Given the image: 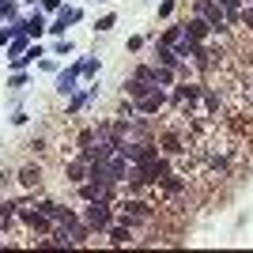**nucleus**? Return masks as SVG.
Returning a JSON list of instances; mask_svg holds the SVG:
<instances>
[{
    "mask_svg": "<svg viewBox=\"0 0 253 253\" xmlns=\"http://www.w3.org/2000/svg\"><path fill=\"white\" fill-rule=\"evenodd\" d=\"M76 189H80V201H110V204H114V197H117V193H114V181L95 178V174H91L87 181H80Z\"/></svg>",
    "mask_w": 253,
    "mask_h": 253,
    "instance_id": "obj_5",
    "label": "nucleus"
},
{
    "mask_svg": "<svg viewBox=\"0 0 253 253\" xmlns=\"http://www.w3.org/2000/svg\"><path fill=\"white\" fill-rule=\"evenodd\" d=\"M38 8H42V11H57V8H61V0H38Z\"/></svg>",
    "mask_w": 253,
    "mask_h": 253,
    "instance_id": "obj_30",
    "label": "nucleus"
},
{
    "mask_svg": "<svg viewBox=\"0 0 253 253\" xmlns=\"http://www.w3.org/2000/svg\"><path fill=\"white\" fill-rule=\"evenodd\" d=\"M132 106H136V117H151V114H159V110L167 106V91H163V87H155V91H148L144 98H136Z\"/></svg>",
    "mask_w": 253,
    "mask_h": 253,
    "instance_id": "obj_8",
    "label": "nucleus"
},
{
    "mask_svg": "<svg viewBox=\"0 0 253 253\" xmlns=\"http://www.w3.org/2000/svg\"><path fill=\"white\" fill-rule=\"evenodd\" d=\"M250 98H253V91H250Z\"/></svg>",
    "mask_w": 253,
    "mask_h": 253,
    "instance_id": "obj_33",
    "label": "nucleus"
},
{
    "mask_svg": "<svg viewBox=\"0 0 253 253\" xmlns=\"http://www.w3.org/2000/svg\"><path fill=\"white\" fill-rule=\"evenodd\" d=\"M15 181H19L23 189H38V185H42V167H38V163H34V167H23L19 174H15Z\"/></svg>",
    "mask_w": 253,
    "mask_h": 253,
    "instance_id": "obj_14",
    "label": "nucleus"
},
{
    "mask_svg": "<svg viewBox=\"0 0 253 253\" xmlns=\"http://www.w3.org/2000/svg\"><path fill=\"white\" fill-rule=\"evenodd\" d=\"M102 4H106V0H102Z\"/></svg>",
    "mask_w": 253,
    "mask_h": 253,
    "instance_id": "obj_34",
    "label": "nucleus"
},
{
    "mask_svg": "<svg viewBox=\"0 0 253 253\" xmlns=\"http://www.w3.org/2000/svg\"><path fill=\"white\" fill-rule=\"evenodd\" d=\"M193 11L201 15V19H208L211 34H219V31H231V19H227V11L215 4V0H193Z\"/></svg>",
    "mask_w": 253,
    "mask_h": 253,
    "instance_id": "obj_4",
    "label": "nucleus"
},
{
    "mask_svg": "<svg viewBox=\"0 0 253 253\" xmlns=\"http://www.w3.org/2000/svg\"><path fill=\"white\" fill-rule=\"evenodd\" d=\"M114 27H117V15H114V11H106L102 19H95V31H98V34H106V31H114Z\"/></svg>",
    "mask_w": 253,
    "mask_h": 253,
    "instance_id": "obj_22",
    "label": "nucleus"
},
{
    "mask_svg": "<svg viewBox=\"0 0 253 253\" xmlns=\"http://www.w3.org/2000/svg\"><path fill=\"white\" fill-rule=\"evenodd\" d=\"M15 23H19V31L27 34L31 42H34V38H42L45 27H49V23H45V11H42V8H34V11H27V15H19Z\"/></svg>",
    "mask_w": 253,
    "mask_h": 253,
    "instance_id": "obj_7",
    "label": "nucleus"
},
{
    "mask_svg": "<svg viewBox=\"0 0 253 253\" xmlns=\"http://www.w3.org/2000/svg\"><path fill=\"white\" fill-rule=\"evenodd\" d=\"M238 23H246V31L253 34V8H242V11H238Z\"/></svg>",
    "mask_w": 253,
    "mask_h": 253,
    "instance_id": "obj_25",
    "label": "nucleus"
},
{
    "mask_svg": "<svg viewBox=\"0 0 253 253\" xmlns=\"http://www.w3.org/2000/svg\"><path fill=\"white\" fill-rule=\"evenodd\" d=\"M27 84H31V76H27V72H11V80H8V87H15V91H23Z\"/></svg>",
    "mask_w": 253,
    "mask_h": 253,
    "instance_id": "obj_23",
    "label": "nucleus"
},
{
    "mask_svg": "<svg viewBox=\"0 0 253 253\" xmlns=\"http://www.w3.org/2000/svg\"><path fill=\"white\" fill-rule=\"evenodd\" d=\"M106 234H110V242H114V246H128V242H132V227H128V223H110Z\"/></svg>",
    "mask_w": 253,
    "mask_h": 253,
    "instance_id": "obj_16",
    "label": "nucleus"
},
{
    "mask_svg": "<svg viewBox=\"0 0 253 253\" xmlns=\"http://www.w3.org/2000/svg\"><path fill=\"white\" fill-rule=\"evenodd\" d=\"M181 27H185V34H189L193 42H208V38H211V27H208V19H201V15L185 19Z\"/></svg>",
    "mask_w": 253,
    "mask_h": 253,
    "instance_id": "obj_12",
    "label": "nucleus"
},
{
    "mask_svg": "<svg viewBox=\"0 0 253 253\" xmlns=\"http://www.w3.org/2000/svg\"><path fill=\"white\" fill-rule=\"evenodd\" d=\"M27 117H31L27 110H15V114H11V125H27Z\"/></svg>",
    "mask_w": 253,
    "mask_h": 253,
    "instance_id": "obj_29",
    "label": "nucleus"
},
{
    "mask_svg": "<svg viewBox=\"0 0 253 253\" xmlns=\"http://www.w3.org/2000/svg\"><path fill=\"white\" fill-rule=\"evenodd\" d=\"M151 72H155V84H159V87H174V84H178V68H167V64H151Z\"/></svg>",
    "mask_w": 253,
    "mask_h": 253,
    "instance_id": "obj_17",
    "label": "nucleus"
},
{
    "mask_svg": "<svg viewBox=\"0 0 253 253\" xmlns=\"http://www.w3.org/2000/svg\"><path fill=\"white\" fill-rule=\"evenodd\" d=\"M15 34H19V23H11V27H4V31H0V45H8L11 38H15Z\"/></svg>",
    "mask_w": 253,
    "mask_h": 253,
    "instance_id": "obj_24",
    "label": "nucleus"
},
{
    "mask_svg": "<svg viewBox=\"0 0 253 253\" xmlns=\"http://www.w3.org/2000/svg\"><path fill=\"white\" fill-rule=\"evenodd\" d=\"M223 11H227V19H231V27L238 23V11H242V0H215Z\"/></svg>",
    "mask_w": 253,
    "mask_h": 253,
    "instance_id": "obj_20",
    "label": "nucleus"
},
{
    "mask_svg": "<svg viewBox=\"0 0 253 253\" xmlns=\"http://www.w3.org/2000/svg\"><path fill=\"white\" fill-rule=\"evenodd\" d=\"M159 15H163V19H167V15H174V0H163V4H159Z\"/></svg>",
    "mask_w": 253,
    "mask_h": 253,
    "instance_id": "obj_28",
    "label": "nucleus"
},
{
    "mask_svg": "<svg viewBox=\"0 0 253 253\" xmlns=\"http://www.w3.org/2000/svg\"><path fill=\"white\" fill-rule=\"evenodd\" d=\"M242 8H253V0H242Z\"/></svg>",
    "mask_w": 253,
    "mask_h": 253,
    "instance_id": "obj_31",
    "label": "nucleus"
},
{
    "mask_svg": "<svg viewBox=\"0 0 253 253\" xmlns=\"http://www.w3.org/2000/svg\"><path fill=\"white\" fill-rule=\"evenodd\" d=\"M98 98V84H87L84 91H80V95H72L68 98V114H80V110H84L87 102H95Z\"/></svg>",
    "mask_w": 253,
    "mask_h": 253,
    "instance_id": "obj_13",
    "label": "nucleus"
},
{
    "mask_svg": "<svg viewBox=\"0 0 253 253\" xmlns=\"http://www.w3.org/2000/svg\"><path fill=\"white\" fill-rule=\"evenodd\" d=\"M174 87H178V91H174V102L185 106V110H189V106L201 98V91H204L201 84H185V80H181V84H174Z\"/></svg>",
    "mask_w": 253,
    "mask_h": 253,
    "instance_id": "obj_11",
    "label": "nucleus"
},
{
    "mask_svg": "<svg viewBox=\"0 0 253 253\" xmlns=\"http://www.w3.org/2000/svg\"><path fill=\"white\" fill-rule=\"evenodd\" d=\"M64 178L72 181V185L87 181V178H91V163H87L84 155H80V159H72V163H64Z\"/></svg>",
    "mask_w": 253,
    "mask_h": 253,
    "instance_id": "obj_10",
    "label": "nucleus"
},
{
    "mask_svg": "<svg viewBox=\"0 0 253 253\" xmlns=\"http://www.w3.org/2000/svg\"><path fill=\"white\" fill-rule=\"evenodd\" d=\"M87 144H95V128H84V132H80V148H87Z\"/></svg>",
    "mask_w": 253,
    "mask_h": 253,
    "instance_id": "obj_26",
    "label": "nucleus"
},
{
    "mask_svg": "<svg viewBox=\"0 0 253 253\" xmlns=\"http://www.w3.org/2000/svg\"><path fill=\"white\" fill-rule=\"evenodd\" d=\"M148 91H155V87L144 84V80H136V76H128V80H125V95L132 98V102H136V98H144Z\"/></svg>",
    "mask_w": 253,
    "mask_h": 253,
    "instance_id": "obj_18",
    "label": "nucleus"
},
{
    "mask_svg": "<svg viewBox=\"0 0 253 253\" xmlns=\"http://www.w3.org/2000/svg\"><path fill=\"white\" fill-rule=\"evenodd\" d=\"M72 38H57V42H53V57H72Z\"/></svg>",
    "mask_w": 253,
    "mask_h": 253,
    "instance_id": "obj_21",
    "label": "nucleus"
},
{
    "mask_svg": "<svg viewBox=\"0 0 253 253\" xmlns=\"http://www.w3.org/2000/svg\"><path fill=\"white\" fill-rule=\"evenodd\" d=\"M117 211H121V223H128L132 231H136V227H148V223H155V208H151L148 201H136V197L121 201V204H117Z\"/></svg>",
    "mask_w": 253,
    "mask_h": 253,
    "instance_id": "obj_1",
    "label": "nucleus"
},
{
    "mask_svg": "<svg viewBox=\"0 0 253 253\" xmlns=\"http://www.w3.org/2000/svg\"><path fill=\"white\" fill-rule=\"evenodd\" d=\"M155 64H167V68H181L185 61H181V57L170 49V45H163V42L155 38Z\"/></svg>",
    "mask_w": 253,
    "mask_h": 253,
    "instance_id": "obj_15",
    "label": "nucleus"
},
{
    "mask_svg": "<svg viewBox=\"0 0 253 253\" xmlns=\"http://www.w3.org/2000/svg\"><path fill=\"white\" fill-rule=\"evenodd\" d=\"M80 219L91 227V231H106L110 223H114V204L110 201H84V211H80Z\"/></svg>",
    "mask_w": 253,
    "mask_h": 253,
    "instance_id": "obj_2",
    "label": "nucleus"
},
{
    "mask_svg": "<svg viewBox=\"0 0 253 253\" xmlns=\"http://www.w3.org/2000/svg\"><path fill=\"white\" fill-rule=\"evenodd\" d=\"M76 64H80V76H98V68H102V61H98L95 53L84 57V61H76Z\"/></svg>",
    "mask_w": 253,
    "mask_h": 253,
    "instance_id": "obj_19",
    "label": "nucleus"
},
{
    "mask_svg": "<svg viewBox=\"0 0 253 253\" xmlns=\"http://www.w3.org/2000/svg\"><path fill=\"white\" fill-rule=\"evenodd\" d=\"M0 23H4V15H0Z\"/></svg>",
    "mask_w": 253,
    "mask_h": 253,
    "instance_id": "obj_32",
    "label": "nucleus"
},
{
    "mask_svg": "<svg viewBox=\"0 0 253 253\" xmlns=\"http://www.w3.org/2000/svg\"><path fill=\"white\" fill-rule=\"evenodd\" d=\"M159 42H163V45H170V49L178 53L181 61H189V57H193V49H197V42H193L189 34H185V27H181V23H174V27H167V31L159 34Z\"/></svg>",
    "mask_w": 253,
    "mask_h": 253,
    "instance_id": "obj_3",
    "label": "nucleus"
},
{
    "mask_svg": "<svg viewBox=\"0 0 253 253\" xmlns=\"http://www.w3.org/2000/svg\"><path fill=\"white\" fill-rule=\"evenodd\" d=\"M53 87L61 91V95H76V87H80V64H68V68H61L57 72V80H53Z\"/></svg>",
    "mask_w": 253,
    "mask_h": 253,
    "instance_id": "obj_9",
    "label": "nucleus"
},
{
    "mask_svg": "<svg viewBox=\"0 0 253 253\" xmlns=\"http://www.w3.org/2000/svg\"><path fill=\"white\" fill-rule=\"evenodd\" d=\"M84 19V8H57L53 11V23L49 27H45V34H53V38H64V31H68V27H72V23H80Z\"/></svg>",
    "mask_w": 253,
    "mask_h": 253,
    "instance_id": "obj_6",
    "label": "nucleus"
},
{
    "mask_svg": "<svg viewBox=\"0 0 253 253\" xmlns=\"http://www.w3.org/2000/svg\"><path fill=\"white\" fill-rule=\"evenodd\" d=\"M38 68H42V72H57V61H53V57H42V61H38Z\"/></svg>",
    "mask_w": 253,
    "mask_h": 253,
    "instance_id": "obj_27",
    "label": "nucleus"
}]
</instances>
